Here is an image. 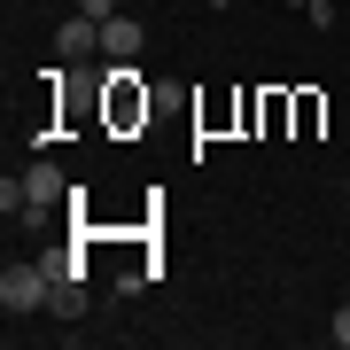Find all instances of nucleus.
I'll return each instance as SVG.
<instances>
[{"label":"nucleus","mask_w":350,"mask_h":350,"mask_svg":"<svg viewBox=\"0 0 350 350\" xmlns=\"http://www.w3.org/2000/svg\"><path fill=\"white\" fill-rule=\"evenodd\" d=\"M78 16H94V24H109V16H117V0H78Z\"/></svg>","instance_id":"obj_9"},{"label":"nucleus","mask_w":350,"mask_h":350,"mask_svg":"<svg viewBox=\"0 0 350 350\" xmlns=\"http://www.w3.org/2000/svg\"><path fill=\"white\" fill-rule=\"evenodd\" d=\"M109 117H117V125H133V117H148V94H133V86H125V70H117V101H109Z\"/></svg>","instance_id":"obj_6"},{"label":"nucleus","mask_w":350,"mask_h":350,"mask_svg":"<svg viewBox=\"0 0 350 350\" xmlns=\"http://www.w3.org/2000/svg\"><path fill=\"white\" fill-rule=\"evenodd\" d=\"M55 202H70V179H63V163H47V156H39L31 172H24V226H39Z\"/></svg>","instance_id":"obj_2"},{"label":"nucleus","mask_w":350,"mask_h":350,"mask_svg":"<svg viewBox=\"0 0 350 350\" xmlns=\"http://www.w3.org/2000/svg\"><path fill=\"white\" fill-rule=\"evenodd\" d=\"M55 55H63V63H86V55H101V24H94V16H70V24L55 31Z\"/></svg>","instance_id":"obj_3"},{"label":"nucleus","mask_w":350,"mask_h":350,"mask_svg":"<svg viewBox=\"0 0 350 350\" xmlns=\"http://www.w3.org/2000/svg\"><path fill=\"white\" fill-rule=\"evenodd\" d=\"M47 312L55 319H86V280H55L47 288Z\"/></svg>","instance_id":"obj_5"},{"label":"nucleus","mask_w":350,"mask_h":350,"mask_svg":"<svg viewBox=\"0 0 350 350\" xmlns=\"http://www.w3.org/2000/svg\"><path fill=\"white\" fill-rule=\"evenodd\" d=\"M47 265H8L0 273V304H8V319H24V312H47Z\"/></svg>","instance_id":"obj_1"},{"label":"nucleus","mask_w":350,"mask_h":350,"mask_svg":"<svg viewBox=\"0 0 350 350\" xmlns=\"http://www.w3.org/2000/svg\"><path fill=\"white\" fill-rule=\"evenodd\" d=\"M101 55H109V63H133L140 55V24L133 16H109V24H101Z\"/></svg>","instance_id":"obj_4"},{"label":"nucleus","mask_w":350,"mask_h":350,"mask_svg":"<svg viewBox=\"0 0 350 350\" xmlns=\"http://www.w3.org/2000/svg\"><path fill=\"white\" fill-rule=\"evenodd\" d=\"M304 24H319V31H327V24H335V0H304Z\"/></svg>","instance_id":"obj_8"},{"label":"nucleus","mask_w":350,"mask_h":350,"mask_svg":"<svg viewBox=\"0 0 350 350\" xmlns=\"http://www.w3.org/2000/svg\"><path fill=\"white\" fill-rule=\"evenodd\" d=\"M327 335H335V342L350 350V304H342V312H335V319H327Z\"/></svg>","instance_id":"obj_10"},{"label":"nucleus","mask_w":350,"mask_h":350,"mask_svg":"<svg viewBox=\"0 0 350 350\" xmlns=\"http://www.w3.org/2000/svg\"><path fill=\"white\" fill-rule=\"evenodd\" d=\"M39 265H47V280H86V265H78V257H39Z\"/></svg>","instance_id":"obj_7"}]
</instances>
